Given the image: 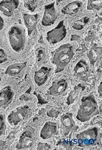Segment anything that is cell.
Instances as JSON below:
<instances>
[{
	"label": "cell",
	"mask_w": 102,
	"mask_h": 150,
	"mask_svg": "<svg viewBox=\"0 0 102 150\" xmlns=\"http://www.w3.org/2000/svg\"><path fill=\"white\" fill-rule=\"evenodd\" d=\"M38 14L31 15L24 13L23 14V19L25 26L27 28L28 35L36 30V25L38 22Z\"/></svg>",
	"instance_id": "4fadbf2b"
},
{
	"label": "cell",
	"mask_w": 102,
	"mask_h": 150,
	"mask_svg": "<svg viewBox=\"0 0 102 150\" xmlns=\"http://www.w3.org/2000/svg\"><path fill=\"white\" fill-rule=\"evenodd\" d=\"M20 1L17 0H7L0 2V11L8 17L11 16L18 8Z\"/></svg>",
	"instance_id": "8fae6325"
},
{
	"label": "cell",
	"mask_w": 102,
	"mask_h": 150,
	"mask_svg": "<svg viewBox=\"0 0 102 150\" xmlns=\"http://www.w3.org/2000/svg\"><path fill=\"white\" fill-rule=\"evenodd\" d=\"M4 25V21L2 17L0 16V31L3 29Z\"/></svg>",
	"instance_id": "f546056e"
},
{
	"label": "cell",
	"mask_w": 102,
	"mask_h": 150,
	"mask_svg": "<svg viewBox=\"0 0 102 150\" xmlns=\"http://www.w3.org/2000/svg\"><path fill=\"white\" fill-rule=\"evenodd\" d=\"M57 132V125L55 122L48 121L44 125L40 132V137L43 139H47Z\"/></svg>",
	"instance_id": "2e32d148"
},
{
	"label": "cell",
	"mask_w": 102,
	"mask_h": 150,
	"mask_svg": "<svg viewBox=\"0 0 102 150\" xmlns=\"http://www.w3.org/2000/svg\"><path fill=\"white\" fill-rule=\"evenodd\" d=\"M85 89V86L81 83L75 86L73 90L69 93L67 98V105H70L73 104L79 96L81 92L83 91Z\"/></svg>",
	"instance_id": "ac0fdd59"
},
{
	"label": "cell",
	"mask_w": 102,
	"mask_h": 150,
	"mask_svg": "<svg viewBox=\"0 0 102 150\" xmlns=\"http://www.w3.org/2000/svg\"><path fill=\"white\" fill-rule=\"evenodd\" d=\"M66 35L67 29L64 24V21L62 20L56 27L48 32L46 38L50 45H55L62 41Z\"/></svg>",
	"instance_id": "5b68a950"
},
{
	"label": "cell",
	"mask_w": 102,
	"mask_h": 150,
	"mask_svg": "<svg viewBox=\"0 0 102 150\" xmlns=\"http://www.w3.org/2000/svg\"><path fill=\"white\" fill-rule=\"evenodd\" d=\"M7 61V56L6 52L3 49L0 48V64L5 63Z\"/></svg>",
	"instance_id": "83f0119b"
},
{
	"label": "cell",
	"mask_w": 102,
	"mask_h": 150,
	"mask_svg": "<svg viewBox=\"0 0 102 150\" xmlns=\"http://www.w3.org/2000/svg\"><path fill=\"white\" fill-rule=\"evenodd\" d=\"M68 86V83L64 79L55 80L49 88L46 94L52 96H59L67 91Z\"/></svg>",
	"instance_id": "9c48e42d"
},
{
	"label": "cell",
	"mask_w": 102,
	"mask_h": 150,
	"mask_svg": "<svg viewBox=\"0 0 102 150\" xmlns=\"http://www.w3.org/2000/svg\"><path fill=\"white\" fill-rule=\"evenodd\" d=\"M47 114L48 116L49 117H57L59 114V112L55 109H52L48 111Z\"/></svg>",
	"instance_id": "f1b7e54d"
},
{
	"label": "cell",
	"mask_w": 102,
	"mask_h": 150,
	"mask_svg": "<svg viewBox=\"0 0 102 150\" xmlns=\"http://www.w3.org/2000/svg\"><path fill=\"white\" fill-rule=\"evenodd\" d=\"M98 114V104L93 96L90 95L83 97L76 119L81 122H85Z\"/></svg>",
	"instance_id": "7a4b0ae2"
},
{
	"label": "cell",
	"mask_w": 102,
	"mask_h": 150,
	"mask_svg": "<svg viewBox=\"0 0 102 150\" xmlns=\"http://www.w3.org/2000/svg\"><path fill=\"white\" fill-rule=\"evenodd\" d=\"M98 92L101 98L102 97V83L101 82L98 87Z\"/></svg>",
	"instance_id": "4dcf8cb0"
},
{
	"label": "cell",
	"mask_w": 102,
	"mask_h": 150,
	"mask_svg": "<svg viewBox=\"0 0 102 150\" xmlns=\"http://www.w3.org/2000/svg\"><path fill=\"white\" fill-rule=\"evenodd\" d=\"M29 110L30 109L28 105L17 108L11 112L8 115L7 117L8 123L11 126H16L27 117Z\"/></svg>",
	"instance_id": "8992f818"
},
{
	"label": "cell",
	"mask_w": 102,
	"mask_h": 150,
	"mask_svg": "<svg viewBox=\"0 0 102 150\" xmlns=\"http://www.w3.org/2000/svg\"><path fill=\"white\" fill-rule=\"evenodd\" d=\"M1 81V77H0V81Z\"/></svg>",
	"instance_id": "d6a6232c"
},
{
	"label": "cell",
	"mask_w": 102,
	"mask_h": 150,
	"mask_svg": "<svg viewBox=\"0 0 102 150\" xmlns=\"http://www.w3.org/2000/svg\"><path fill=\"white\" fill-rule=\"evenodd\" d=\"M101 48L94 45L89 51L88 56L91 65H94L101 54Z\"/></svg>",
	"instance_id": "ffe728a7"
},
{
	"label": "cell",
	"mask_w": 102,
	"mask_h": 150,
	"mask_svg": "<svg viewBox=\"0 0 102 150\" xmlns=\"http://www.w3.org/2000/svg\"><path fill=\"white\" fill-rule=\"evenodd\" d=\"M8 38L12 48L16 52L22 51L25 43V30L21 27L14 25L8 32Z\"/></svg>",
	"instance_id": "3957f363"
},
{
	"label": "cell",
	"mask_w": 102,
	"mask_h": 150,
	"mask_svg": "<svg viewBox=\"0 0 102 150\" xmlns=\"http://www.w3.org/2000/svg\"><path fill=\"white\" fill-rule=\"evenodd\" d=\"M55 3L46 5L41 24L45 26H50L55 23L57 16L55 7Z\"/></svg>",
	"instance_id": "ba28073f"
},
{
	"label": "cell",
	"mask_w": 102,
	"mask_h": 150,
	"mask_svg": "<svg viewBox=\"0 0 102 150\" xmlns=\"http://www.w3.org/2000/svg\"><path fill=\"white\" fill-rule=\"evenodd\" d=\"M52 62L56 66L55 73L61 72L65 69L74 57L73 47L69 44H64L51 52Z\"/></svg>",
	"instance_id": "6da1fadb"
},
{
	"label": "cell",
	"mask_w": 102,
	"mask_h": 150,
	"mask_svg": "<svg viewBox=\"0 0 102 150\" xmlns=\"http://www.w3.org/2000/svg\"><path fill=\"white\" fill-rule=\"evenodd\" d=\"M38 1L35 0L24 1V7L31 12H34L38 7Z\"/></svg>",
	"instance_id": "d4e9b609"
},
{
	"label": "cell",
	"mask_w": 102,
	"mask_h": 150,
	"mask_svg": "<svg viewBox=\"0 0 102 150\" xmlns=\"http://www.w3.org/2000/svg\"><path fill=\"white\" fill-rule=\"evenodd\" d=\"M36 60L39 63L45 59L46 57L45 50L44 47H39L35 51Z\"/></svg>",
	"instance_id": "cb8c5ba5"
},
{
	"label": "cell",
	"mask_w": 102,
	"mask_h": 150,
	"mask_svg": "<svg viewBox=\"0 0 102 150\" xmlns=\"http://www.w3.org/2000/svg\"><path fill=\"white\" fill-rule=\"evenodd\" d=\"M73 71L76 77L82 79H86L89 75V65L84 59H81L75 65Z\"/></svg>",
	"instance_id": "5bb4252c"
},
{
	"label": "cell",
	"mask_w": 102,
	"mask_h": 150,
	"mask_svg": "<svg viewBox=\"0 0 102 150\" xmlns=\"http://www.w3.org/2000/svg\"><path fill=\"white\" fill-rule=\"evenodd\" d=\"M98 137V129L96 127L90 128L81 132L76 136L79 146L82 148L95 145Z\"/></svg>",
	"instance_id": "277c9868"
},
{
	"label": "cell",
	"mask_w": 102,
	"mask_h": 150,
	"mask_svg": "<svg viewBox=\"0 0 102 150\" xmlns=\"http://www.w3.org/2000/svg\"><path fill=\"white\" fill-rule=\"evenodd\" d=\"M73 142L71 141L63 140L62 141L58 142L57 143V146L59 148H61L60 149L62 150H71L73 147Z\"/></svg>",
	"instance_id": "603a6c76"
},
{
	"label": "cell",
	"mask_w": 102,
	"mask_h": 150,
	"mask_svg": "<svg viewBox=\"0 0 102 150\" xmlns=\"http://www.w3.org/2000/svg\"><path fill=\"white\" fill-rule=\"evenodd\" d=\"M28 62L14 63L9 65L5 71V74L9 76H15L19 74L26 67Z\"/></svg>",
	"instance_id": "e0dca14e"
},
{
	"label": "cell",
	"mask_w": 102,
	"mask_h": 150,
	"mask_svg": "<svg viewBox=\"0 0 102 150\" xmlns=\"http://www.w3.org/2000/svg\"><path fill=\"white\" fill-rule=\"evenodd\" d=\"M51 70V68L42 67L39 70L36 71L34 77L36 84L39 86L44 85L47 81Z\"/></svg>",
	"instance_id": "9a60e30c"
},
{
	"label": "cell",
	"mask_w": 102,
	"mask_h": 150,
	"mask_svg": "<svg viewBox=\"0 0 102 150\" xmlns=\"http://www.w3.org/2000/svg\"><path fill=\"white\" fill-rule=\"evenodd\" d=\"M14 93L11 86H7L0 91V108L6 106L12 102Z\"/></svg>",
	"instance_id": "7c38bea8"
},
{
	"label": "cell",
	"mask_w": 102,
	"mask_h": 150,
	"mask_svg": "<svg viewBox=\"0 0 102 150\" xmlns=\"http://www.w3.org/2000/svg\"><path fill=\"white\" fill-rule=\"evenodd\" d=\"M52 149L50 144L45 142H39L38 144L37 150H48Z\"/></svg>",
	"instance_id": "4316f807"
},
{
	"label": "cell",
	"mask_w": 102,
	"mask_h": 150,
	"mask_svg": "<svg viewBox=\"0 0 102 150\" xmlns=\"http://www.w3.org/2000/svg\"><path fill=\"white\" fill-rule=\"evenodd\" d=\"M61 127L64 135H67L70 132L77 131L79 129L73 118L72 113H67L63 114L60 119Z\"/></svg>",
	"instance_id": "52a82bcc"
},
{
	"label": "cell",
	"mask_w": 102,
	"mask_h": 150,
	"mask_svg": "<svg viewBox=\"0 0 102 150\" xmlns=\"http://www.w3.org/2000/svg\"><path fill=\"white\" fill-rule=\"evenodd\" d=\"M82 3L79 1H75L69 4L62 9L61 11L64 14L72 15L79 11Z\"/></svg>",
	"instance_id": "d6986e66"
},
{
	"label": "cell",
	"mask_w": 102,
	"mask_h": 150,
	"mask_svg": "<svg viewBox=\"0 0 102 150\" xmlns=\"http://www.w3.org/2000/svg\"><path fill=\"white\" fill-rule=\"evenodd\" d=\"M6 128L7 127L5 115L0 114V137L5 135Z\"/></svg>",
	"instance_id": "484cf974"
},
{
	"label": "cell",
	"mask_w": 102,
	"mask_h": 150,
	"mask_svg": "<svg viewBox=\"0 0 102 150\" xmlns=\"http://www.w3.org/2000/svg\"><path fill=\"white\" fill-rule=\"evenodd\" d=\"M3 144L4 142H3L0 141V149H2L3 147Z\"/></svg>",
	"instance_id": "1f68e13d"
},
{
	"label": "cell",
	"mask_w": 102,
	"mask_h": 150,
	"mask_svg": "<svg viewBox=\"0 0 102 150\" xmlns=\"http://www.w3.org/2000/svg\"><path fill=\"white\" fill-rule=\"evenodd\" d=\"M89 18L85 16L82 18L81 20L75 21L72 25V28L77 30H81L85 25L89 23Z\"/></svg>",
	"instance_id": "44dd1931"
},
{
	"label": "cell",
	"mask_w": 102,
	"mask_h": 150,
	"mask_svg": "<svg viewBox=\"0 0 102 150\" xmlns=\"http://www.w3.org/2000/svg\"><path fill=\"white\" fill-rule=\"evenodd\" d=\"M102 1H88L87 9L88 10H97L99 11L102 8Z\"/></svg>",
	"instance_id": "7402d4cb"
},
{
	"label": "cell",
	"mask_w": 102,
	"mask_h": 150,
	"mask_svg": "<svg viewBox=\"0 0 102 150\" xmlns=\"http://www.w3.org/2000/svg\"><path fill=\"white\" fill-rule=\"evenodd\" d=\"M34 138L33 132L30 129L23 132L16 144L17 149H29L33 146Z\"/></svg>",
	"instance_id": "30bf717a"
}]
</instances>
